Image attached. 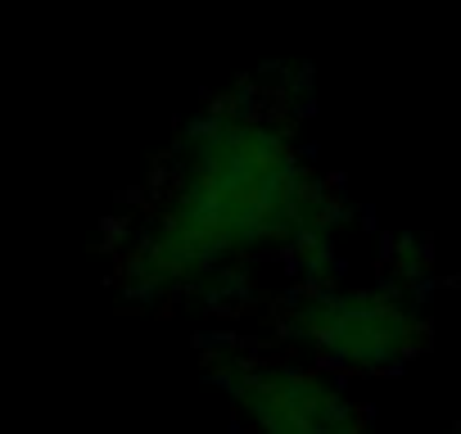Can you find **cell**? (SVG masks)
I'll use <instances>...</instances> for the list:
<instances>
[{"instance_id": "cell-1", "label": "cell", "mask_w": 461, "mask_h": 434, "mask_svg": "<svg viewBox=\"0 0 461 434\" xmlns=\"http://www.w3.org/2000/svg\"><path fill=\"white\" fill-rule=\"evenodd\" d=\"M308 163L281 131L212 122L167 181L149 254L172 281H203L285 245L308 222Z\"/></svg>"}, {"instance_id": "cell-2", "label": "cell", "mask_w": 461, "mask_h": 434, "mask_svg": "<svg viewBox=\"0 0 461 434\" xmlns=\"http://www.w3.org/2000/svg\"><path fill=\"white\" fill-rule=\"evenodd\" d=\"M249 407L263 434H366L357 429L353 407H344L339 393H326L317 375L267 371L254 380Z\"/></svg>"}]
</instances>
